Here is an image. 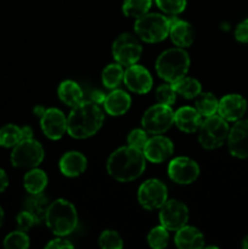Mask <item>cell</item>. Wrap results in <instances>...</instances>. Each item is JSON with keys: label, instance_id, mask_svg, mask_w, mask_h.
I'll use <instances>...</instances> for the list:
<instances>
[{"label": "cell", "instance_id": "cell-23", "mask_svg": "<svg viewBox=\"0 0 248 249\" xmlns=\"http://www.w3.org/2000/svg\"><path fill=\"white\" fill-rule=\"evenodd\" d=\"M58 97L67 106L74 107L84 100L83 90L73 80H65L58 87Z\"/></svg>", "mask_w": 248, "mask_h": 249}, {"label": "cell", "instance_id": "cell-28", "mask_svg": "<svg viewBox=\"0 0 248 249\" xmlns=\"http://www.w3.org/2000/svg\"><path fill=\"white\" fill-rule=\"evenodd\" d=\"M22 140V129L14 124H7L0 128V146L15 147Z\"/></svg>", "mask_w": 248, "mask_h": 249}, {"label": "cell", "instance_id": "cell-16", "mask_svg": "<svg viewBox=\"0 0 248 249\" xmlns=\"http://www.w3.org/2000/svg\"><path fill=\"white\" fill-rule=\"evenodd\" d=\"M146 160L152 163H160L167 160L174 152L173 142L168 138L157 135L146 142L142 150Z\"/></svg>", "mask_w": 248, "mask_h": 249}, {"label": "cell", "instance_id": "cell-41", "mask_svg": "<svg viewBox=\"0 0 248 249\" xmlns=\"http://www.w3.org/2000/svg\"><path fill=\"white\" fill-rule=\"evenodd\" d=\"M7 185H9V179H7L6 173H5L2 169H0V192L5 191Z\"/></svg>", "mask_w": 248, "mask_h": 249}, {"label": "cell", "instance_id": "cell-20", "mask_svg": "<svg viewBox=\"0 0 248 249\" xmlns=\"http://www.w3.org/2000/svg\"><path fill=\"white\" fill-rule=\"evenodd\" d=\"M175 245L180 249H198L204 246V237L196 228L185 225L177 231Z\"/></svg>", "mask_w": 248, "mask_h": 249}, {"label": "cell", "instance_id": "cell-15", "mask_svg": "<svg viewBox=\"0 0 248 249\" xmlns=\"http://www.w3.org/2000/svg\"><path fill=\"white\" fill-rule=\"evenodd\" d=\"M228 145L231 155L248 158V121H240L229 131Z\"/></svg>", "mask_w": 248, "mask_h": 249}, {"label": "cell", "instance_id": "cell-24", "mask_svg": "<svg viewBox=\"0 0 248 249\" xmlns=\"http://www.w3.org/2000/svg\"><path fill=\"white\" fill-rule=\"evenodd\" d=\"M49 206H50V203H49L48 197L44 196L41 192L40 194H33L26 201V211H28L35 218L38 224L45 220Z\"/></svg>", "mask_w": 248, "mask_h": 249}, {"label": "cell", "instance_id": "cell-35", "mask_svg": "<svg viewBox=\"0 0 248 249\" xmlns=\"http://www.w3.org/2000/svg\"><path fill=\"white\" fill-rule=\"evenodd\" d=\"M158 7L169 15H177L186 7V0H156Z\"/></svg>", "mask_w": 248, "mask_h": 249}, {"label": "cell", "instance_id": "cell-7", "mask_svg": "<svg viewBox=\"0 0 248 249\" xmlns=\"http://www.w3.org/2000/svg\"><path fill=\"white\" fill-rule=\"evenodd\" d=\"M44 160L43 146L32 139L21 140L14 147L11 153V163L16 168H35Z\"/></svg>", "mask_w": 248, "mask_h": 249}, {"label": "cell", "instance_id": "cell-22", "mask_svg": "<svg viewBox=\"0 0 248 249\" xmlns=\"http://www.w3.org/2000/svg\"><path fill=\"white\" fill-rule=\"evenodd\" d=\"M131 99L123 90H114L106 96L104 101L105 109L111 116H122L129 109Z\"/></svg>", "mask_w": 248, "mask_h": 249}, {"label": "cell", "instance_id": "cell-21", "mask_svg": "<svg viewBox=\"0 0 248 249\" xmlns=\"http://www.w3.org/2000/svg\"><path fill=\"white\" fill-rule=\"evenodd\" d=\"M85 168H87V158L80 152L75 151L66 153L60 160V170L66 177H78L84 172Z\"/></svg>", "mask_w": 248, "mask_h": 249}, {"label": "cell", "instance_id": "cell-29", "mask_svg": "<svg viewBox=\"0 0 248 249\" xmlns=\"http://www.w3.org/2000/svg\"><path fill=\"white\" fill-rule=\"evenodd\" d=\"M219 101L216 97L211 92H204L199 94L198 99L196 101V109L202 117L213 116L218 111Z\"/></svg>", "mask_w": 248, "mask_h": 249}, {"label": "cell", "instance_id": "cell-5", "mask_svg": "<svg viewBox=\"0 0 248 249\" xmlns=\"http://www.w3.org/2000/svg\"><path fill=\"white\" fill-rule=\"evenodd\" d=\"M169 18L159 14H145L136 18L135 33L147 43H159L169 36Z\"/></svg>", "mask_w": 248, "mask_h": 249}, {"label": "cell", "instance_id": "cell-27", "mask_svg": "<svg viewBox=\"0 0 248 249\" xmlns=\"http://www.w3.org/2000/svg\"><path fill=\"white\" fill-rule=\"evenodd\" d=\"M123 77L124 72L122 65H119L118 62L112 63V65L107 66L102 72V83L108 89H114L121 84Z\"/></svg>", "mask_w": 248, "mask_h": 249}, {"label": "cell", "instance_id": "cell-12", "mask_svg": "<svg viewBox=\"0 0 248 249\" xmlns=\"http://www.w3.org/2000/svg\"><path fill=\"white\" fill-rule=\"evenodd\" d=\"M168 175L177 184L187 185L198 178L199 168L197 163L190 158L177 157L168 165Z\"/></svg>", "mask_w": 248, "mask_h": 249}, {"label": "cell", "instance_id": "cell-2", "mask_svg": "<svg viewBox=\"0 0 248 249\" xmlns=\"http://www.w3.org/2000/svg\"><path fill=\"white\" fill-rule=\"evenodd\" d=\"M104 123V113L99 105L83 100L73 107L67 118V131L72 138L87 139L96 134Z\"/></svg>", "mask_w": 248, "mask_h": 249}, {"label": "cell", "instance_id": "cell-43", "mask_svg": "<svg viewBox=\"0 0 248 249\" xmlns=\"http://www.w3.org/2000/svg\"><path fill=\"white\" fill-rule=\"evenodd\" d=\"M2 223H4V211H2V208L0 207V228H1Z\"/></svg>", "mask_w": 248, "mask_h": 249}, {"label": "cell", "instance_id": "cell-42", "mask_svg": "<svg viewBox=\"0 0 248 249\" xmlns=\"http://www.w3.org/2000/svg\"><path fill=\"white\" fill-rule=\"evenodd\" d=\"M21 129H22V140L33 138V131H32V129L29 128V126H23V128Z\"/></svg>", "mask_w": 248, "mask_h": 249}, {"label": "cell", "instance_id": "cell-17", "mask_svg": "<svg viewBox=\"0 0 248 249\" xmlns=\"http://www.w3.org/2000/svg\"><path fill=\"white\" fill-rule=\"evenodd\" d=\"M246 108H247V102L241 95L237 94L226 95L219 101L218 105V112L220 117L229 122L238 121L245 114Z\"/></svg>", "mask_w": 248, "mask_h": 249}, {"label": "cell", "instance_id": "cell-11", "mask_svg": "<svg viewBox=\"0 0 248 249\" xmlns=\"http://www.w3.org/2000/svg\"><path fill=\"white\" fill-rule=\"evenodd\" d=\"M160 225L164 226L167 230L177 231L182 226L186 225L189 220V211L184 203L179 201H167L159 212Z\"/></svg>", "mask_w": 248, "mask_h": 249}, {"label": "cell", "instance_id": "cell-1", "mask_svg": "<svg viewBox=\"0 0 248 249\" xmlns=\"http://www.w3.org/2000/svg\"><path fill=\"white\" fill-rule=\"evenodd\" d=\"M145 156L141 150L131 146L114 151L107 160V172L119 182H129L138 179L145 170Z\"/></svg>", "mask_w": 248, "mask_h": 249}, {"label": "cell", "instance_id": "cell-34", "mask_svg": "<svg viewBox=\"0 0 248 249\" xmlns=\"http://www.w3.org/2000/svg\"><path fill=\"white\" fill-rule=\"evenodd\" d=\"M156 99H157L158 104L172 106V105H174L175 99H177V92H175L173 85L163 84L156 90Z\"/></svg>", "mask_w": 248, "mask_h": 249}, {"label": "cell", "instance_id": "cell-3", "mask_svg": "<svg viewBox=\"0 0 248 249\" xmlns=\"http://www.w3.org/2000/svg\"><path fill=\"white\" fill-rule=\"evenodd\" d=\"M45 223L55 235H70L77 228V211L71 202L66 199H57L49 206Z\"/></svg>", "mask_w": 248, "mask_h": 249}, {"label": "cell", "instance_id": "cell-38", "mask_svg": "<svg viewBox=\"0 0 248 249\" xmlns=\"http://www.w3.org/2000/svg\"><path fill=\"white\" fill-rule=\"evenodd\" d=\"M235 36L241 43H248V19H245L238 24L235 31Z\"/></svg>", "mask_w": 248, "mask_h": 249}, {"label": "cell", "instance_id": "cell-36", "mask_svg": "<svg viewBox=\"0 0 248 249\" xmlns=\"http://www.w3.org/2000/svg\"><path fill=\"white\" fill-rule=\"evenodd\" d=\"M147 135H146L145 129H135V130L131 131L128 136V143L129 146L134 148H138V150H143L146 142H147Z\"/></svg>", "mask_w": 248, "mask_h": 249}, {"label": "cell", "instance_id": "cell-4", "mask_svg": "<svg viewBox=\"0 0 248 249\" xmlns=\"http://www.w3.org/2000/svg\"><path fill=\"white\" fill-rule=\"evenodd\" d=\"M190 67V57L182 49H169L160 53L156 62L158 75L165 82L174 83L185 77Z\"/></svg>", "mask_w": 248, "mask_h": 249}, {"label": "cell", "instance_id": "cell-18", "mask_svg": "<svg viewBox=\"0 0 248 249\" xmlns=\"http://www.w3.org/2000/svg\"><path fill=\"white\" fill-rule=\"evenodd\" d=\"M201 114L192 107H181L174 113V123L185 133H196L201 126Z\"/></svg>", "mask_w": 248, "mask_h": 249}, {"label": "cell", "instance_id": "cell-37", "mask_svg": "<svg viewBox=\"0 0 248 249\" xmlns=\"http://www.w3.org/2000/svg\"><path fill=\"white\" fill-rule=\"evenodd\" d=\"M36 223L35 218L29 213L28 211H23L17 215V226H18V230L27 232L28 230H31Z\"/></svg>", "mask_w": 248, "mask_h": 249}, {"label": "cell", "instance_id": "cell-6", "mask_svg": "<svg viewBox=\"0 0 248 249\" xmlns=\"http://www.w3.org/2000/svg\"><path fill=\"white\" fill-rule=\"evenodd\" d=\"M198 140L207 150H214L220 147L229 136L228 123L220 116H209L199 126Z\"/></svg>", "mask_w": 248, "mask_h": 249}, {"label": "cell", "instance_id": "cell-39", "mask_svg": "<svg viewBox=\"0 0 248 249\" xmlns=\"http://www.w3.org/2000/svg\"><path fill=\"white\" fill-rule=\"evenodd\" d=\"M45 248H53V249H62V248H73L72 243H70L68 241L62 240V238H55L51 242H49L45 246Z\"/></svg>", "mask_w": 248, "mask_h": 249}, {"label": "cell", "instance_id": "cell-32", "mask_svg": "<svg viewBox=\"0 0 248 249\" xmlns=\"http://www.w3.org/2000/svg\"><path fill=\"white\" fill-rule=\"evenodd\" d=\"M4 247L6 249H26L29 247V238L26 232L18 230L9 233L4 240Z\"/></svg>", "mask_w": 248, "mask_h": 249}, {"label": "cell", "instance_id": "cell-25", "mask_svg": "<svg viewBox=\"0 0 248 249\" xmlns=\"http://www.w3.org/2000/svg\"><path fill=\"white\" fill-rule=\"evenodd\" d=\"M24 189L31 195L40 194L48 185V177L40 169H32L23 178Z\"/></svg>", "mask_w": 248, "mask_h": 249}, {"label": "cell", "instance_id": "cell-44", "mask_svg": "<svg viewBox=\"0 0 248 249\" xmlns=\"http://www.w3.org/2000/svg\"><path fill=\"white\" fill-rule=\"evenodd\" d=\"M242 247L245 249H248V236H246L245 240H243L242 242Z\"/></svg>", "mask_w": 248, "mask_h": 249}, {"label": "cell", "instance_id": "cell-8", "mask_svg": "<svg viewBox=\"0 0 248 249\" xmlns=\"http://www.w3.org/2000/svg\"><path fill=\"white\" fill-rule=\"evenodd\" d=\"M174 123V112L170 106L155 105L145 112L142 117V126L146 133L160 135L165 133Z\"/></svg>", "mask_w": 248, "mask_h": 249}, {"label": "cell", "instance_id": "cell-26", "mask_svg": "<svg viewBox=\"0 0 248 249\" xmlns=\"http://www.w3.org/2000/svg\"><path fill=\"white\" fill-rule=\"evenodd\" d=\"M172 85L174 88L175 92L181 95L185 99H194V97L198 96L202 90V87L198 80L189 77L180 78V79L172 83Z\"/></svg>", "mask_w": 248, "mask_h": 249}, {"label": "cell", "instance_id": "cell-33", "mask_svg": "<svg viewBox=\"0 0 248 249\" xmlns=\"http://www.w3.org/2000/svg\"><path fill=\"white\" fill-rule=\"evenodd\" d=\"M99 243L101 248L105 249H121L123 248V241L121 236L113 230H107L101 233L99 238Z\"/></svg>", "mask_w": 248, "mask_h": 249}, {"label": "cell", "instance_id": "cell-30", "mask_svg": "<svg viewBox=\"0 0 248 249\" xmlns=\"http://www.w3.org/2000/svg\"><path fill=\"white\" fill-rule=\"evenodd\" d=\"M151 4H152V0H124L123 12L125 16L139 18L147 14Z\"/></svg>", "mask_w": 248, "mask_h": 249}, {"label": "cell", "instance_id": "cell-14", "mask_svg": "<svg viewBox=\"0 0 248 249\" xmlns=\"http://www.w3.org/2000/svg\"><path fill=\"white\" fill-rule=\"evenodd\" d=\"M124 84L136 94H146L152 88V77L142 66L131 65L124 72Z\"/></svg>", "mask_w": 248, "mask_h": 249}, {"label": "cell", "instance_id": "cell-40", "mask_svg": "<svg viewBox=\"0 0 248 249\" xmlns=\"http://www.w3.org/2000/svg\"><path fill=\"white\" fill-rule=\"evenodd\" d=\"M105 99H106V96H105L101 91H92L91 96H90V101L95 102V104L97 105L104 104Z\"/></svg>", "mask_w": 248, "mask_h": 249}, {"label": "cell", "instance_id": "cell-9", "mask_svg": "<svg viewBox=\"0 0 248 249\" xmlns=\"http://www.w3.org/2000/svg\"><path fill=\"white\" fill-rule=\"evenodd\" d=\"M141 53H142V48L138 39L128 33L121 34L114 40L113 46H112L114 60L124 67L135 65L140 60Z\"/></svg>", "mask_w": 248, "mask_h": 249}, {"label": "cell", "instance_id": "cell-31", "mask_svg": "<svg viewBox=\"0 0 248 249\" xmlns=\"http://www.w3.org/2000/svg\"><path fill=\"white\" fill-rule=\"evenodd\" d=\"M147 241L150 247L153 249H163L168 246L169 235H168L167 229L163 225L156 226L150 231L147 236Z\"/></svg>", "mask_w": 248, "mask_h": 249}, {"label": "cell", "instance_id": "cell-19", "mask_svg": "<svg viewBox=\"0 0 248 249\" xmlns=\"http://www.w3.org/2000/svg\"><path fill=\"white\" fill-rule=\"evenodd\" d=\"M169 36L173 43L179 48H187L194 41V29L186 21L177 18H169Z\"/></svg>", "mask_w": 248, "mask_h": 249}, {"label": "cell", "instance_id": "cell-13", "mask_svg": "<svg viewBox=\"0 0 248 249\" xmlns=\"http://www.w3.org/2000/svg\"><path fill=\"white\" fill-rule=\"evenodd\" d=\"M41 129L51 140H58L67 131V119L57 108H49L41 114Z\"/></svg>", "mask_w": 248, "mask_h": 249}, {"label": "cell", "instance_id": "cell-10", "mask_svg": "<svg viewBox=\"0 0 248 249\" xmlns=\"http://www.w3.org/2000/svg\"><path fill=\"white\" fill-rule=\"evenodd\" d=\"M138 198L141 206L148 211L160 208L167 202V187L157 179L147 180L139 189Z\"/></svg>", "mask_w": 248, "mask_h": 249}]
</instances>
